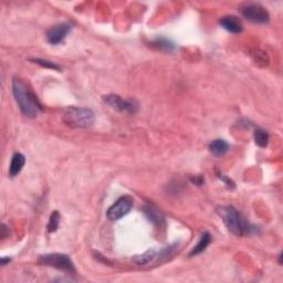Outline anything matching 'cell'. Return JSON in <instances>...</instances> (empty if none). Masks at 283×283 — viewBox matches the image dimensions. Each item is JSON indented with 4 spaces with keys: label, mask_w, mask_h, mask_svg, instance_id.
Wrapping results in <instances>:
<instances>
[{
    "label": "cell",
    "mask_w": 283,
    "mask_h": 283,
    "mask_svg": "<svg viewBox=\"0 0 283 283\" xmlns=\"http://www.w3.org/2000/svg\"><path fill=\"white\" fill-rule=\"evenodd\" d=\"M217 214L224 221L231 233L238 237L249 236L256 231V228L250 224L248 219L233 206H220L217 208Z\"/></svg>",
    "instance_id": "cell-1"
},
{
    "label": "cell",
    "mask_w": 283,
    "mask_h": 283,
    "mask_svg": "<svg viewBox=\"0 0 283 283\" xmlns=\"http://www.w3.org/2000/svg\"><path fill=\"white\" fill-rule=\"evenodd\" d=\"M13 94L20 111L27 117H37L38 114L41 112L42 106L37 97L20 79L15 78L13 80Z\"/></svg>",
    "instance_id": "cell-2"
},
{
    "label": "cell",
    "mask_w": 283,
    "mask_h": 283,
    "mask_svg": "<svg viewBox=\"0 0 283 283\" xmlns=\"http://www.w3.org/2000/svg\"><path fill=\"white\" fill-rule=\"evenodd\" d=\"M62 121L73 129H89L95 122V114L86 107L69 106L63 111Z\"/></svg>",
    "instance_id": "cell-3"
},
{
    "label": "cell",
    "mask_w": 283,
    "mask_h": 283,
    "mask_svg": "<svg viewBox=\"0 0 283 283\" xmlns=\"http://www.w3.org/2000/svg\"><path fill=\"white\" fill-rule=\"evenodd\" d=\"M39 264L58 269L66 273H75V266L69 256L63 253H48L39 257Z\"/></svg>",
    "instance_id": "cell-4"
},
{
    "label": "cell",
    "mask_w": 283,
    "mask_h": 283,
    "mask_svg": "<svg viewBox=\"0 0 283 283\" xmlns=\"http://www.w3.org/2000/svg\"><path fill=\"white\" fill-rule=\"evenodd\" d=\"M240 13L242 17L252 23L264 25L270 21L269 11L260 3H246L240 8Z\"/></svg>",
    "instance_id": "cell-5"
},
{
    "label": "cell",
    "mask_w": 283,
    "mask_h": 283,
    "mask_svg": "<svg viewBox=\"0 0 283 283\" xmlns=\"http://www.w3.org/2000/svg\"><path fill=\"white\" fill-rule=\"evenodd\" d=\"M133 205L134 199L129 196V195H124V196L119 197L117 200L107 209L106 216L110 220L117 221L130 213L131 209L133 208Z\"/></svg>",
    "instance_id": "cell-6"
},
{
    "label": "cell",
    "mask_w": 283,
    "mask_h": 283,
    "mask_svg": "<svg viewBox=\"0 0 283 283\" xmlns=\"http://www.w3.org/2000/svg\"><path fill=\"white\" fill-rule=\"evenodd\" d=\"M103 101L105 104L118 111V112H130L134 113L137 109V105L132 100H124L117 94H107L103 97Z\"/></svg>",
    "instance_id": "cell-7"
},
{
    "label": "cell",
    "mask_w": 283,
    "mask_h": 283,
    "mask_svg": "<svg viewBox=\"0 0 283 283\" xmlns=\"http://www.w3.org/2000/svg\"><path fill=\"white\" fill-rule=\"evenodd\" d=\"M71 31V25L69 23H59L51 27L49 30L47 31V41L50 45L57 46L65 41L67 33Z\"/></svg>",
    "instance_id": "cell-8"
},
{
    "label": "cell",
    "mask_w": 283,
    "mask_h": 283,
    "mask_svg": "<svg viewBox=\"0 0 283 283\" xmlns=\"http://www.w3.org/2000/svg\"><path fill=\"white\" fill-rule=\"evenodd\" d=\"M219 23H220V26L224 28L225 30L233 34L240 33L242 29H244V28H242L241 20L239 19L237 16L233 15L224 16V17H221L220 20H219Z\"/></svg>",
    "instance_id": "cell-9"
},
{
    "label": "cell",
    "mask_w": 283,
    "mask_h": 283,
    "mask_svg": "<svg viewBox=\"0 0 283 283\" xmlns=\"http://www.w3.org/2000/svg\"><path fill=\"white\" fill-rule=\"evenodd\" d=\"M229 144L227 143V141L225 139H221V138H218V139H214V141H211L208 145V149L210 150V153L215 155L216 157H221L228 153L229 150Z\"/></svg>",
    "instance_id": "cell-10"
},
{
    "label": "cell",
    "mask_w": 283,
    "mask_h": 283,
    "mask_svg": "<svg viewBox=\"0 0 283 283\" xmlns=\"http://www.w3.org/2000/svg\"><path fill=\"white\" fill-rule=\"evenodd\" d=\"M26 164V157L21 153H15L11 157V162L9 165V176L16 177L21 173L23 166Z\"/></svg>",
    "instance_id": "cell-11"
},
{
    "label": "cell",
    "mask_w": 283,
    "mask_h": 283,
    "mask_svg": "<svg viewBox=\"0 0 283 283\" xmlns=\"http://www.w3.org/2000/svg\"><path fill=\"white\" fill-rule=\"evenodd\" d=\"M143 213H144L146 218L155 225H159L163 220H164L162 214L151 205H145L144 207H143Z\"/></svg>",
    "instance_id": "cell-12"
},
{
    "label": "cell",
    "mask_w": 283,
    "mask_h": 283,
    "mask_svg": "<svg viewBox=\"0 0 283 283\" xmlns=\"http://www.w3.org/2000/svg\"><path fill=\"white\" fill-rule=\"evenodd\" d=\"M155 259H157V251L154 250V249H150V250L145 251L144 253L134 256L133 262L138 266H144V265L150 264V262L155 260Z\"/></svg>",
    "instance_id": "cell-13"
},
{
    "label": "cell",
    "mask_w": 283,
    "mask_h": 283,
    "mask_svg": "<svg viewBox=\"0 0 283 283\" xmlns=\"http://www.w3.org/2000/svg\"><path fill=\"white\" fill-rule=\"evenodd\" d=\"M211 241V236L208 233H204L201 234V237L199 238V241L198 244L194 247L193 250L190 251L189 256L190 257H194V256H197V254L201 253L202 251H205L207 247L210 244Z\"/></svg>",
    "instance_id": "cell-14"
},
{
    "label": "cell",
    "mask_w": 283,
    "mask_h": 283,
    "mask_svg": "<svg viewBox=\"0 0 283 283\" xmlns=\"http://www.w3.org/2000/svg\"><path fill=\"white\" fill-rule=\"evenodd\" d=\"M253 139H254V143H256L259 147L265 149V147H266L269 144L270 137L266 131L262 129H257L253 133Z\"/></svg>",
    "instance_id": "cell-15"
},
{
    "label": "cell",
    "mask_w": 283,
    "mask_h": 283,
    "mask_svg": "<svg viewBox=\"0 0 283 283\" xmlns=\"http://www.w3.org/2000/svg\"><path fill=\"white\" fill-rule=\"evenodd\" d=\"M153 46L166 52H171L175 50V43L166 38H158L153 42Z\"/></svg>",
    "instance_id": "cell-16"
},
{
    "label": "cell",
    "mask_w": 283,
    "mask_h": 283,
    "mask_svg": "<svg viewBox=\"0 0 283 283\" xmlns=\"http://www.w3.org/2000/svg\"><path fill=\"white\" fill-rule=\"evenodd\" d=\"M60 221H61V215L58 210L52 211L51 216L49 218V222H48L47 229L49 233H55L60 226Z\"/></svg>",
    "instance_id": "cell-17"
},
{
    "label": "cell",
    "mask_w": 283,
    "mask_h": 283,
    "mask_svg": "<svg viewBox=\"0 0 283 283\" xmlns=\"http://www.w3.org/2000/svg\"><path fill=\"white\" fill-rule=\"evenodd\" d=\"M31 62L33 63H37V65L41 66L43 67H47V69H51V70H57L60 71L61 70V67L60 66H58L57 63H54L52 61H49V60H43V59H30Z\"/></svg>",
    "instance_id": "cell-18"
},
{
    "label": "cell",
    "mask_w": 283,
    "mask_h": 283,
    "mask_svg": "<svg viewBox=\"0 0 283 283\" xmlns=\"http://www.w3.org/2000/svg\"><path fill=\"white\" fill-rule=\"evenodd\" d=\"M216 173H217L218 178L220 179V181H221L222 183H224V184H225L227 187H228L229 189H230V188H231V189H233V188H234V186H236V185H234V183H233V181H231L230 177L226 176V175H224V174L221 173V171H219V170H217Z\"/></svg>",
    "instance_id": "cell-19"
},
{
    "label": "cell",
    "mask_w": 283,
    "mask_h": 283,
    "mask_svg": "<svg viewBox=\"0 0 283 283\" xmlns=\"http://www.w3.org/2000/svg\"><path fill=\"white\" fill-rule=\"evenodd\" d=\"M191 181H193L194 184H196L198 186H201L202 183H204V179H202L200 176H196L195 178H191Z\"/></svg>",
    "instance_id": "cell-20"
},
{
    "label": "cell",
    "mask_w": 283,
    "mask_h": 283,
    "mask_svg": "<svg viewBox=\"0 0 283 283\" xmlns=\"http://www.w3.org/2000/svg\"><path fill=\"white\" fill-rule=\"evenodd\" d=\"M8 262H10V258L9 257H2L1 258V266H6Z\"/></svg>",
    "instance_id": "cell-21"
}]
</instances>
